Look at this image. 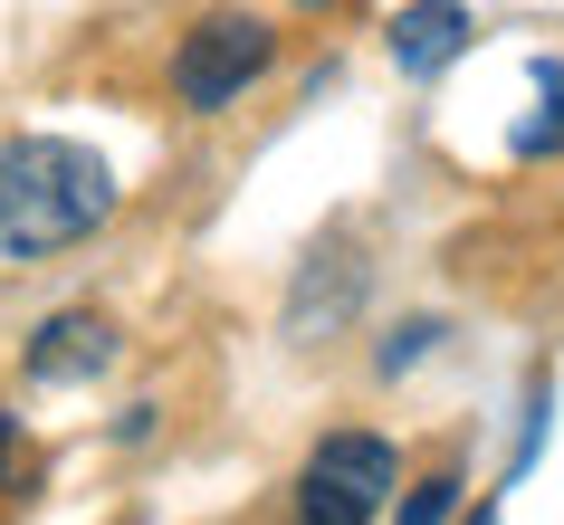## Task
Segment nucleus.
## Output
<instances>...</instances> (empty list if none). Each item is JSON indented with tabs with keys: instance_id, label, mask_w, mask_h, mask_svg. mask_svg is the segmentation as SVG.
<instances>
[{
	"instance_id": "nucleus-4",
	"label": "nucleus",
	"mask_w": 564,
	"mask_h": 525,
	"mask_svg": "<svg viewBox=\"0 0 564 525\" xmlns=\"http://www.w3.org/2000/svg\"><path fill=\"white\" fill-rule=\"evenodd\" d=\"M116 363V325L96 316V306H67V316L39 325V344H30V382H96Z\"/></svg>"
},
{
	"instance_id": "nucleus-8",
	"label": "nucleus",
	"mask_w": 564,
	"mask_h": 525,
	"mask_svg": "<svg viewBox=\"0 0 564 525\" xmlns=\"http://www.w3.org/2000/svg\"><path fill=\"white\" fill-rule=\"evenodd\" d=\"M10 439H20V430H10V411H0V478H10Z\"/></svg>"
},
{
	"instance_id": "nucleus-3",
	"label": "nucleus",
	"mask_w": 564,
	"mask_h": 525,
	"mask_svg": "<svg viewBox=\"0 0 564 525\" xmlns=\"http://www.w3.org/2000/svg\"><path fill=\"white\" fill-rule=\"evenodd\" d=\"M268 58H278V30L249 20V10H220V20H202V30L173 48V96L192 106V116H220Z\"/></svg>"
},
{
	"instance_id": "nucleus-5",
	"label": "nucleus",
	"mask_w": 564,
	"mask_h": 525,
	"mask_svg": "<svg viewBox=\"0 0 564 525\" xmlns=\"http://www.w3.org/2000/svg\"><path fill=\"white\" fill-rule=\"evenodd\" d=\"M469 39H478V20L459 0H402V10H392V67H402V77H441Z\"/></svg>"
},
{
	"instance_id": "nucleus-1",
	"label": "nucleus",
	"mask_w": 564,
	"mask_h": 525,
	"mask_svg": "<svg viewBox=\"0 0 564 525\" xmlns=\"http://www.w3.org/2000/svg\"><path fill=\"white\" fill-rule=\"evenodd\" d=\"M116 220V173L67 134H0V259H58Z\"/></svg>"
},
{
	"instance_id": "nucleus-9",
	"label": "nucleus",
	"mask_w": 564,
	"mask_h": 525,
	"mask_svg": "<svg viewBox=\"0 0 564 525\" xmlns=\"http://www.w3.org/2000/svg\"><path fill=\"white\" fill-rule=\"evenodd\" d=\"M469 525H498V516H488V506H478V516H469Z\"/></svg>"
},
{
	"instance_id": "nucleus-6",
	"label": "nucleus",
	"mask_w": 564,
	"mask_h": 525,
	"mask_svg": "<svg viewBox=\"0 0 564 525\" xmlns=\"http://www.w3.org/2000/svg\"><path fill=\"white\" fill-rule=\"evenodd\" d=\"M507 144L527 153V163H535V153H555V144H564V77H555V67H535V116L517 124Z\"/></svg>"
},
{
	"instance_id": "nucleus-2",
	"label": "nucleus",
	"mask_w": 564,
	"mask_h": 525,
	"mask_svg": "<svg viewBox=\"0 0 564 525\" xmlns=\"http://www.w3.org/2000/svg\"><path fill=\"white\" fill-rule=\"evenodd\" d=\"M392 488H402V459H392V439H373V430H326L316 449H306L297 516H306V525H373Z\"/></svg>"
},
{
	"instance_id": "nucleus-7",
	"label": "nucleus",
	"mask_w": 564,
	"mask_h": 525,
	"mask_svg": "<svg viewBox=\"0 0 564 525\" xmlns=\"http://www.w3.org/2000/svg\"><path fill=\"white\" fill-rule=\"evenodd\" d=\"M449 516H459V478H421L412 506H402L392 525H449Z\"/></svg>"
}]
</instances>
